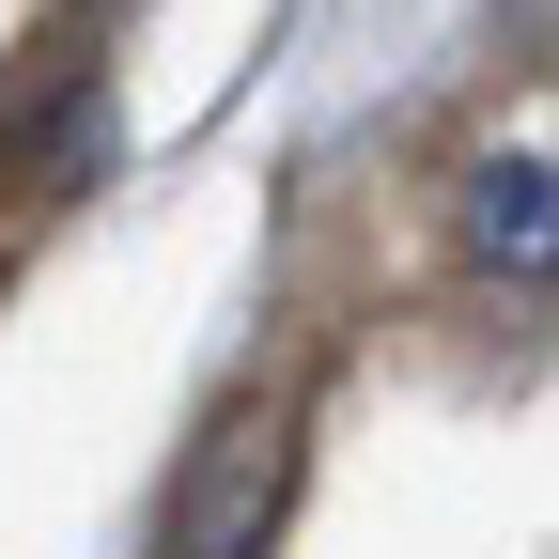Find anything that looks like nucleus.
Listing matches in <instances>:
<instances>
[{
	"label": "nucleus",
	"mask_w": 559,
	"mask_h": 559,
	"mask_svg": "<svg viewBox=\"0 0 559 559\" xmlns=\"http://www.w3.org/2000/svg\"><path fill=\"white\" fill-rule=\"evenodd\" d=\"M280 513H296V404L249 389V404H218V419L187 436L171 513H156V559H264Z\"/></svg>",
	"instance_id": "nucleus-1"
},
{
	"label": "nucleus",
	"mask_w": 559,
	"mask_h": 559,
	"mask_svg": "<svg viewBox=\"0 0 559 559\" xmlns=\"http://www.w3.org/2000/svg\"><path fill=\"white\" fill-rule=\"evenodd\" d=\"M451 249L481 280H559V156H466L451 171Z\"/></svg>",
	"instance_id": "nucleus-2"
},
{
	"label": "nucleus",
	"mask_w": 559,
	"mask_h": 559,
	"mask_svg": "<svg viewBox=\"0 0 559 559\" xmlns=\"http://www.w3.org/2000/svg\"><path fill=\"white\" fill-rule=\"evenodd\" d=\"M498 16H513V47H528V62H559V0H498Z\"/></svg>",
	"instance_id": "nucleus-3"
}]
</instances>
